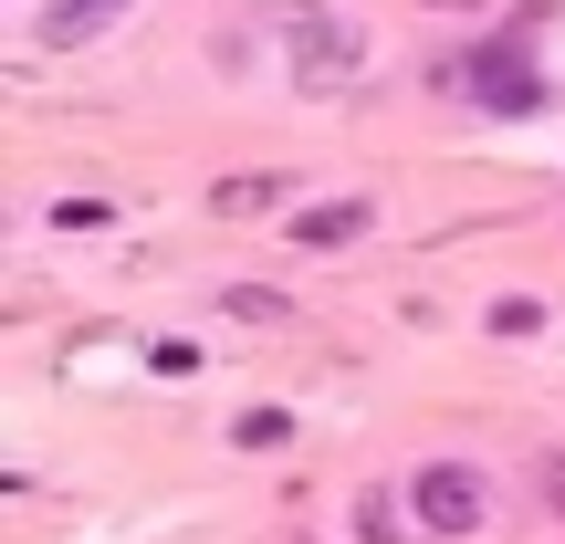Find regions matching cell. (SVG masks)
I'll return each mask as SVG.
<instances>
[{
	"mask_svg": "<svg viewBox=\"0 0 565 544\" xmlns=\"http://www.w3.org/2000/svg\"><path fill=\"white\" fill-rule=\"evenodd\" d=\"M366 231V200H324V210H294V242L303 252H335V242H356Z\"/></svg>",
	"mask_w": 565,
	"mask_h": 544,
	"instance_id": "obj_4",
	"label": "cell"
},
{
	"mask_svg": "<svg viewBox=\"0 0 565 544\" xmlns=\"http://www.w3.org/2000/svg\"><path fill=\"white\" fill-rule=\"evenodd\" d=\"M294 63H303V74H345V63H356V21H303Z\"/></svg>",
	"mask_w": 565,
	"mask_h": 544,
	"instance_id": "obj_3",
	"label": "cell"
},
{
	"mask_svg": "<svg viewBox=\"0 0 565 544\" xmlns=\"http://www.w3.org/2000/svg\"><path fill=\"white\" fill-rule=\"evenodd\" d=\"M545 492H555V503H565V461H545Z\"/></svg>",
	"mask_w": 565,
	"mask_h": 544,
	"instance_id": "obj_8",
	"label": "cell"
},
{
	"mask_svg": "<svg viewBox=\"0 0 565 544\" xmlns=\"http://www.w3.org/2000/svg\"><path fill=\"white\" fill-rule=\"evenodd\" d=\"M231 440H242V450H282V440H294V419H282V408H242Z\"/></svg>",
	"mask_w": 565,
	"mask_h": 544,
	"instance_id": "obj_6",
	"label": "cell"
},
{
	"mask_svg": "<svg viewBox=\"0 0 565 544\" xmlns=\"http://www.w3.org/2000/svg\"><path fill=\"white\" fill-rule=\"evenodd\" d=\"M408 513H419L429 534H471V524L492 513V482H482L471 461H429L419 482H408Z\"/></svg>",
	"mask_w": 565,
	"mask_h": 544,
	"instance_id": "obj_1",
	"label": "cell"
},
{
	"mask_svg": "<svg viewBox=\"0 0 565 544\" xmlns=\"http://www.w3.org/2000/svg\"><path fill=\"white\" fill-rule=\"evenodd\" d=\"M471 84H482V105H503V116H534V105H545V84H534L513 53H482V63H471Z\"/></svg>",
	"mask_w": 565,
	"mask_h": 544,
	"instance_id": "obj_2",
	"label": "cell"
},
{
	"mask_svg": "<svg viewBox=\"0 0 565 544\" xmlns=\"http://www.w3.org/2000/svg\"><path fill=\"white\" fill-rule=\"evenodd\" d=\"M116 11H126V0H53V21H42V32H53V42H84V32H105Z\"/></svg>",
	"mask_w": 565,
	"mask_h": 544,
	"instance_id": "obj_5",
	"label": "cell"
},
{
	"mask_svg": "<svg viewBox=\"0 0 565 544\" xmlns=\"http://www.w3.org/2000/svg\"><path fill=\"white\" fill-rule=\"evenodd\" d=\"M534 324H545V303H524V294L492 303V335H534Z\"/></svg>",
	"mask_w": 565,
	"mask_h": 544,
	"instance_id": "obj_7",
	"label": "cell"
}]
</instances>
